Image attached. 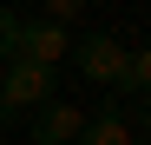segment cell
Segmentation results:
<instances>
[{
    "instance_id": "obj_6",
    "label": "cell",
    "mask_w": 151,
    "mask_h": 145,
    "mask_svg": "<svg viewBox=\"0 0 151 145\" xmlns=\"http://www.w3.org/2000/svg\"><path fill=\"white\" fill-rule=\"evenodd\" d=\"M125 92L151 99V46H145V53H132V72H125Z\"/></svg>"
},
{
    "instance_id": "obj_5",
    "label": "cell",
    "mask_w": 151,
    "mask_h": 145,
    "mask_svg": "<svg viewBox=\"0 0 151 145\" xmlns=\"http://www.w3.org/2000/svg\"><path fill=\"white\" fill-rule=\"evenodd\" d=\"M72 145H132V125H125V99H105L86 125H79V138Z\"/></svg>"
},
{
    "instance_id": "obj_2",
    "label": "cell",
    "mask_w": 151,
    "mask_h": 145,
    "mask_svg": "<svg viewBox=\"0 0 151 145\" xmlns=\"http://www.w3.org/2000/svg\"><path fill=\"white\" fill-rule=\"evenodd\" d=\"M72 59H79V72H86V86H112V92H125V72H132V53L112 40V33H79L72 40Z\"/></svg>"
},
{
    "instance_id": "obj_4",
    "label": "cell",
    "mask_w": 151,
    "mask_h": 145,
    "mask_svg": "<svg viewBox=\"0 0 151 145\" xmlns=\"http://www.w3.org/2000/svg\"><path fill=\"white\" fill-rule=\"evenodd\" d=\"M79 125H86V112L72 106V99H46V106H33L27 138H33V145H72V138H79Z\"/></svg>"
},
{
    "instance_id": "obj_1",
    "label": "cell",
    "mask_w": 151,
    "mask_h": 145,
    "mask_svg": "<svg viewBox=\"0 0 151 145\" xmlns=\"http://www.w3.org/2000/svg\"><path fill=\"white\" fill-rule=\"evenodd\" d=\"M53 99V72L46 66H27V59H7L0 66V125H13L20 112H33Z\"/></svg>"
},
{
    "instance_id": "obj_3",
    "label": "cell",
    "mask_w": 151,
    "mask_h": 145,
    "mask_svg": "<svg viewBox=\"0 0 151 145\" xmlns=\"http://www.w3.org/2000/svg\"><path fill=\"white\" fill-rule=\"evenodd\" d=\"M72 53V33L59 27V20H20V33H13V59H27V66H46V72H53L59 59Z\"/></svg>"
},
{
    "instance_id": "obj_9",
    "label": "cell",
    "mask_w": 151,
    "mask_h": 145,
    "mask_svg": "<svg viewBox=\"0 0 151 145\" xmlns=\"http://www.w3.org/2000/svg\"><path fill=\"white\" fill-rule=\"evenodd\" d=\"M125 125H132V132H138V138H151V99H138V106H132V112H125Z\"/></svg>"
},
{
    "instance_id": "obj_8",
    "label": "cell",
    "mask_w": 151,
    "mask_h": 145,
    "mask_svg": "<svg viewBox=\"0 0 151 145\" xmlns=\"http://www.w3.org/2000/svg\"><path fill=\"white\" fill-rule=\"evenodd\" d=\"M79 13H86V0H46V20H59V27H72Z\"/></svg>"
},
{
    "instance_id": "obj_10",
    "label": "cell",
    "mask_w": 151,
    "mask_h": 145,
    "mask_svg": "<svg viewBox=\"0 0 151 145\" xmlns=\"http://www.w3.org/2000/svg\"><path fill=\"white\" fill-rule=\"evenodd\" d=\"M132 145H151V138H132Z\"/></svg>"
},
{
    "instance_id": "obj_7",
    "label": "cell",
    "mask_w": 151,
    "mask_h": 145,
    "mask_svg": "<svg viewBox=\"0 0 151 145\" xmlns=\"http://www.w3.org/2000/svg\"><path fill=\"white\" fill-rule=\"evenodd\" d=\"M13 33H20V13L7 7V0H0V66L13 59Z\"/></svg>"
}]
</instances>
